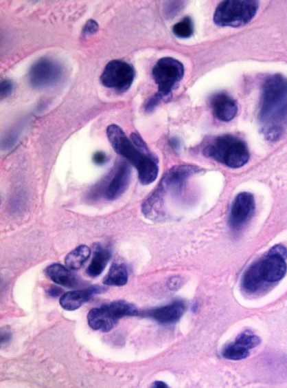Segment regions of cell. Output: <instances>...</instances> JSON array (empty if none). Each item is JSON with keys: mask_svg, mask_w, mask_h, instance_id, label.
<instances>
[{"mask_svg": "<svg viewBox=\"0 0 287 388\" xmlns=\"http://www.w3.org/2000/svg\"><path fill=\"white\" fill-rule=\"evenodd\" d=\"M259 120L268 140H278L287 131V78L282 74L264 82Z\"/></svg>", "mask_w": 287, "mask_h": 388, "instance_id": "1", "label": "cell"}, {"mask_svg": "<svg viewBox=\"0 0 287 388\" xmlns=\"http://www.w3.org/2000/svg\"><path fill=\"white\" fill-rule=\"evenodd\" d=\"M107 136L113 150L138 170L139 181L143 185L156 180L159 173L158 160L138 133H133L128 138L120 127L111 125L108 127Z\"/></svg>", "mask_w": 287, "mask_h": 388, "instance_id": "2", "label": "cell"}, {"mask_svg": "<svg viewBox=\"0 0 287 388\" xmlns=\"http://www.w3.org/2000/svg\"><path fill=\"white\" fill-rule=\"evenodd\" d=\"M203 153L207 158L233 169L244 166L249 160L245 142L232 134H224L216 138L204 148Z\"/></svg>", "mask_w": 287, "mask_h": 388, "instance_id": "3", "label": "cell"}, {"mask_svg": "<svg viewBox=\"0 0 287 388\" xmlns=\"http://www.w3.org/2000/svg\"><path fill=\"white\" fill-rule=\"evenodd\" d=\"M286 259L268 252V255L255 263L244 274L243 287L248 292L258 290L264 282L274 283L281 281L286 274Z\"/></svg>", "mask_w": 287, "mask_h": 388, "instance_id": "4", "label": "cell"}, {"mask_svg": "<svg viewBox=\"0 0 287 388\" xmlns=\"http://www.w3.org/2000/svg\"><path fill=\"white\" fill-rule=\"evenodd\" d=\"M259 2L251 0H228L219 4L214 22L220 27L239 28L246 25L255 17Z\"/></svg>", "mask_w": 287, "mask_h": 388, "instance_id": "5", "label": "cell"}, {"mask_svg": "<svg viewBox=\"0 0 287 388\" xmlns=\"http://www.w3.org/2000/svg\"><path fill=\"white\" fill-rule=\"evenodd\" d=\"M138 314V310L135 305L124 301H119L90 310L87 320L89 327L93 330L109 332L120 319Z\"/></svg>", "mask_w": 287, "mask_h": 388, "instance_id": "6", "label": "cell"}, {"mask_svg": "<svg viewBox=\"0 0 287 388\" xmlns=\"http://www.w3.org/2000/svg\"><path fill=\"white\" fill-rule=\"evenodd\" d=\"M184 74V65L177 59L171 57L159 59L152 70L153 78L158 86L157 94L165 100L183 80Z\"/></svg>", "mask_w": 287, "mask_h": 388, "instance_id": "7", "label": "cell"}, {"mask_svg": "<svg viewBox=\"0 0 287 388\" xmlns=\"http://www.w3.org/2000/svg\"><path fill=\"white\" fill-rule=\"evenodd\" d=\"M65 69L62 63L49 56L38 59L28 72L29 84L33 88L41 89L55 86L62 80Z\"/></svg>", "mask_w": 287, "mask_h": 388, "instance_id": "8", "label": "cell"}, {"mask_svg": "<svg viewBox=\"0 0 287 388\" xmlns=\"http://www.w3.org/2000/svg\"><path fill=\"white\" fill-rule=\"evenodd\" d=\"M135 76L132 65L115 59L105 66L100 80L105 87L113 89L117 93H124L130 88Z\"/></svg>", "mask_w": 287, "mask_h": 388, "instance_id": "9", "label": "cell"}, {"mask_svg": "<svg viewBox=\"0 0 287 388\" xmlns=\"http://www.w3.org/2000/svg\"><path fill=\"white\" fill-rule=\"evenodd\" d=\"M255 199L251 193L243 192L234 199L231 208L229 224L234 230H240L251 219L255 213Z\"/></svg>", "mask_w": 287, "mask_h": 388, "instance_id": "10", "label": "cell"}, {"mask_svg": "<svg viewBox=\"0 0 287 388\" xmlns=\"http://www.w3.org/2000/svg\"><path fill=\"white\" fill-rule=\"evenodd\" d=\"M111 180L104 189L106 198L115 200L123 195L130 183L132 171L126 161H120L112 171Z\"/></svg>", "mask_w": 287, "mask_h": 388, "instance_id": "11", "label": "cell"}, {"mask_svg": "<svg viewBox=\"0 0 287 388\" xmlns=\"http://www.w3.org/2000/svg\"><path fill=\"white\" fill-rule=\"evenodd\" d=\"M210 106L214 116L224 122L232 120L238 114V103L233 97L225 92L217 93L211 96Z\"/></svg>", "mask_w": 287, "mask_h": 388, "instance_id": "12", "label": "cell"}, {"mask_svg": "<svg viewBox=\"0 0 287 388\" xmlns=\"http://www.w3.org/2000/svg\"><path fill=\"white\" fill-rule=\"evenodd\" d=\"M104 290L98 286L90 287L84 290L70 291L60 297V305L67 311L78 310L83 304L92 299L94 295L103 293Z\"/></svg>", "mask_w": 287, "mask_h": 388, "instance_id": "13", "label": "cell"}, {"mask_svg": "<svg viewBox=\"0 0 287 388\" xmlns=\"http://www.w3.org/2000/svg\"><path fill=\"white\" fill-rule=\"evenodd\" d=\"M185 305L183 302L176 301L164 307L150 310L147 316L159 323L170 325L176 323L183 316Z\"/></svg>", "mask_w": 287, "mask_h": 388, "instance_id": "14", "label": "cell"}, {"mask_svg": "<svg viewBox=\"0 0 287 388\" xmlns=\"http://www.w3.org/2000/svg\"><path fill=\"white\" fill-rule=\"evenodd\" d=\"M45 274L52 281L66 288H75L80 285L77 276L69 268L60 264H52L45 270Z\"/></svg>", "mask_w": 287, "mask_h": 388, "instance_id": "15", "label": "cell"}, {"mask_svg": "<svg viewBox=\"0 0 287 388\" xmlns=\"http://www.w3.org/2000/svg\"><path fill=\"white\" fill-rule=\"evenodd\" d=\"M111 257V251L108 248H104L100 244L95 246L92 262H91L87 270L88 275L92 278L100 276L107 266Z\"/></svg>", "mask_w": 287, "mask_h": 388, "instance_id": "16", "label": "cell"}, {"mask_svg": "<svg viewBox=\"0 0 287 388\" xmlns=\"http://www.w3.org/2000/svg\"><path fill=\"white\" fill-rule=\"evenodd\" d=\"M91 256V250L86 245H80L68 253L65 258V264L71 270H78Z\"/></svg>", "mask_w": 287, "mask_h": 388, "instance_id": "17", "label": "cell"}, {"mask_svg": "<svg viewBox=\"0 0 287 388\" xmlns=\"http://www.w3.org/2000/svg\"><path fill=\"white\" fill-rule=\"evenodd\" d=\"M128 274L124 265L113 263L111 270L104 279V283L108 286L121 287L126 285Z\"/></svg>", "mask_w": 287, "mask_h": 388, "instance_id": "18", "label": "cell"}, {"mask_svg": "<svg viewBox=\"0 0 287 388\" xmlns=\"http://www.w3.org/2000/svg\"><path fill=\"white\" fill-rule=\"evenodd\" d=\"M249 355V349L237 344L236 342H234L233 344L226 346L222 352V356L225 358V359L231 360H243Z\"/></svg>", "mask_w": 287, "mask_h": 388, "instance_id": "19", "label": "cell"}, {"mask_svg": "<svg viewBox=\"0 0 287 388\" xmlns=\"http://www.w3.org/2000/svg\"><path fill=\"white\" fill-rule=\"evenodd\" d=\"M172 32L179 39H189L194 33V24L191 18L185 17L172 28Z\"/></svg>", "mask_w": 287, "mask_h": 388, "instance_id": "20", "label": "cell"}, {"mask_svg": "<svg viewBox=\"0 0 287 388\" xmlns=\"http://www.w3.org/2000/svg\"><path fill=\"white\" fill-rule=\"evenodd\" d=\"M236 342L249 350L260 344V338L258 336L247 331L239 334Z\"/></svg>", "mask_w": 287, "mask_h": 388, "instance_id": "21", "label": "cell"}, {"mask_svg": "<svg viewBox=\"0 0 287 388\" xmlns=\"http://www.w3.org/2000/svg\"><path fill=\"white\" fill-rule=\"evenodd\" d=\"M13 84L10 80H3L1 85H0V94H1V100L7 98L10 96L13 91Z\"/></svg>", "mask_w": 287, "mask_h": 388, "instance_id": "22", "label": "cell"}, {"mask_svg": "<svg viewBox=\"0 0 287 388\" xmlns=\"http://www.w3.org/2000/svg\"><path fill=\"white\" fill-rule=\"evenodd\" d=\"M98 31V25L97 22L94 20H89L87 22L84 28H83L82 33L83 34L87 36L91 34H94Z\"/></svg>", "mask_w": 287, "mask_h": 388, "instance_id": "23", "label": "cell"}, {"mask_svg": "<svg viewBox=\"0 0 287 388\" xmlns=\"http://www.w3.org/2000/svg\"><path fill=\"white\" fill-rule=\"evenodd\" d=\"M161 100L162 99L161 98V97L159 96L157 94L152 97H150L148 101L146 103L145 106V109L147 113H150V111H152Z\"/></svg>", "mask_w": 287, "mask_h": 388, "instance_id": "24", "label": "cell"}, {"mask_svg": "<svg viewBox=\"0 0 287 388\" xmlns=\"http://www.w3.org/2000/svg\"><path fill=\"white\" fill-rule=\"evenodd\" d=\"M107 160V155L103 152H97L93 155V162L97 166L104 165Z\"/></svg>", "mask_w": 287, "mask_h": 388, "instance_id": "25", "label": "cell"}, {"mask_svg": "<svg viewBox=\"0 0 287 388\" xmlns=\"http://www.w3.org/2000/svg\"><path fill=\"white\" fill-rule=\"evenodd\" d=\"M269 252L275 253V255L281 256L284 259H286L287 257V250L282 245L274 246V247L272 248Z\"/></svg>", "mask_w": 287, "mask_h": 388, "instance_id": "26", "label": "cell"}, {"mask_svg": "<svg viewBox=\"0 0 287 388\" xmlns=\"http://www.w3.org/2000/svg\"><path fill=\"white\" fill-rule=\"evenodd\" d=\"M63 290L60 288L51 286L47 290V294L51 297H58L62 294Z\"/></svg>", "mask_w": 287, "mask_h": 388, "instance_id": "27", "label": "cell"}, {"mask_svg": "<svg viewBox=\"0 0 287 388\" xmlns=\"http://www.w3.org/2000/svg\"><path fill=\"white\" fill-rule=\"evenodd\" d=\"M10 339V333L9 331L4 330L1 332V345L5 344Z\"/></svg>", "mask_w": 287, "mask_h": 388, "instance_id": "28", "label": "cell"}, {"mask_svg": "<svg viewBox=\"0 0 287 388\" xmlns=\"http://www.w3.org/2000/svg\"><path fill=\"white\" fill-rule=\"evenodd\" d=\"M151 388H169L168 385L163 382H155Z\"/></svg>", "mask_w": 287, "mask_h": 388, "instance_id": "29", "label": "cell"}]
</instances>
